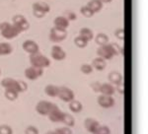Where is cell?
<instances>
[{
	"label": "cell",
	"mask_w": 148,
	"mask_h": 134,
	"mask_svg": "<svg viewBox=\"0 0 148 134\" xmlns=\"http://www.w3.org/2000/svg\"><path fill=\"white\" fill-rule=\"evenodd\" d=\"M0 34H1V36L4 39L11 40L17 37L19 34H20V32H19V30L16 28L15 25L10 24L8 22H4V23H1Z\"/></svg>",
	"instance_id": "6da1fadb"
},
{
	"label": "cell",
	"mask_w": 148,
	"mask_h": 134,
	"mask_svg": "<svg viewBox=\"0 0 148 134\" xmlns=\"http://www.w3.org/2000/svg\"><path fill=\"white\" fill-rule=\"evenodd\" d=\"M30 62L32 64V66L40 67V68L42 69L51 65V60L47 56H45L42 53H40V51L30 54Z\"/></svg>",
	"instance_id": "7a4b0ae2"
},
{
	"label": "cell",
	"mask_w": 148,
	"mask_h": 134,
	"mask_svg": "<svg viewBox=\"0 0 148 134\" xmlns=\"http://www.w3.org/2000/svg\"><path fill=\"white\" fill-rule=\"evenodd\" d=\"M67 37V32L66 30L60 28H56L53 27L51 28V32H49V40L52 42H61Z\"/></svg>",
	"instance_id": "3957f363"
},
{
	"label": "cell",
	"mask_w": 148,
	"mask_h": 134,
	"mask_svg": "<svg viewBox=\"0 0 148 134\" xmlns=\"http://www.w3.org/2000/svg\"><path fill=\"white\" fill-rule=\"evenodd\" d=\"M42 74H44V69L40 68V67L32 66V65L30 67H28V68H26V70H25L26 78L31 81L37 80V79L40 78Z\"/></svg>",
	"instance_id": "277c9868"
},
{
	"label": "cell",
	"mask_w": 148,
	"mask_h": 134,
	"mask_svg": "<svg viewBox=\"0 0 148 134\" xmlns=\"http://www.w3.org/2000/svg\"><path fill=\"white\" fill-rule=\"evenodd\" d=\"M97 54H98V56L101 57L103 59H105V60H110V59H112L114 56L113 50H112L111 44H110L101 45L97 50Z\"/></svg>",
	"instance_id": "5b68a950"
},
{
	"label": "cell",
	"mask_w": 148,
	"mask_h": 134,
	"mask_svg": "<svg viewBox=\"0 0 148 134\" xmlns=\"http://www.w3.org/2000/svg\"><path fill=\"white\" fill-rule=\"evenodd\" d=\"M52 106H53V104L49 100H40L36 106V111L40 116H47Z\"/></svg>",
	"instance_id": "8992f818"
},
{
	"label": "cell",
	"mask_w": 148,
	"mask_h": 134,
	"mask_svg": "<svg viewBox=\"0 0 148 134\" xmlns=\"http://www.w3.org/2000/svg\"><path fill=\"white\" fill-rule=\"evenodd\" d=\"M57 97L59 98L61 100L66 103H69L70 100H74V92L71 89H69L67 87H59L58 95Z\"/></svg>",
	"instance_id": "52a82bcc"
},
{
	"label": "cell",
	"mask_w": 148,
	"mask_h": 134,
	"mask_svg": "<svg viewBox=\"0 0 148 134\" xmlns=\"http://www.w3.org/2000/svg\"><path fill=\"white\" fill-rule=\"evenodd\" d=\"M47 116H49V118L51 119V121H52V122H60L63 116V111H61L59 109V107L53 104L51 109L47 113Z\"/></svg>",
	"instance_id": "ba28073f"
},
{
	"label": "cell",
	"mask_w": 148,
	"mask_h": 134,
	"mask_svg": "<svg viewBox=\"0 0 148 134\" xmlns=\"http://www.w3.org/2000/svg\"><path fill=\"white\" fill-rule=\"evenodd\" d=\"M98 104H99L100 107H104V109H109V107H112L114 105V100L112 96L101 95L98 97Z\"/></svg>",
	"instance_id": "9c48e42d"
},
{
	"label": "cell",
	"mask_w": 148,
	"mask_h": 134,
	"mask_svg": "<svg viewBox=\"0 0 148 134\" xmlns=\"http://www.w3.org/2000/svg\"><path fill=\"white\" fill-rule=\"evenodd\" d=\"M51 54L52 58L57 61L63 60V59L66 57V52L64 51L62 47L59 46V45H53V46L51 47Z\"/></svg>",
	"instance_id": "30bf717a"
},
{
	"label": "cell",
	"mask_w": 148,
	"mask_h": 134,
	"mask_svg": "<svg viewBox=\"0 0 148 134\" xmlns=\"http://www.w3.org/2000/svg\"><path fill=\"white\" fill-rule=\"evenodd\" d=\"M23 49L25 50L26 52H28L29 54H33V53H36V52L39 51V44L35 42V40H25L23 42Z\"/></svg>",
	"instance_id": "8fae6325"
},
{
	"label": "cell",
	"mask_w": 148,
	"mask_h": 134,
	"mask_svg": "<svg viewBox=\"0 0 148 134\" xmlns=\"http://www.w3.org/2000/svg\"><path fill=\"white\" fill-rule=\"evenodd\" d=\"M1 85L5 89H12L15 90L16 92L19 93L18 91V80H15L13 78H4L1 81Z\"/></svg>",
	"instance_id": "7c38bea8"
},
{
	"label": "cell",
	"mask_w": 148,
	"mask_h": 134,
	"mask_svg": "<svg viewBox=\"0 0 148 134\" xmlns=\"http://www.w3.org/2000/svg\"><path fill=\"white\" fill-rule=\"evenodd\" d=\"M84 126H85V128L87 129V131H89L90 133L94 134L95 131L97 130V128L100 126V123L98 122L96 119L89 117V118H87L84 121Z\"/></svg>",
	"instance_id": "4fadbf2b"
},
{
	"label": "cell",
	"mask_w": 148,
	"mask_h": 134,
	"mask_svg": "<svg viewBox=\"0 0 148 134\" xmlns=\"http://www.w3.org/2000/svg\"><path fill=\"white\" fill-rule=\"evenodd\" d=\"M53 24H54V27L66 30L69 27V20L64 16H58L54 19Z\"/></svg>",
	"instance_id": "5bb4252c"
},
{
	"label": "cell",
	"mask_w": 148,
	"mask_h": 134,
	"mask_svg": "<svg viewBox=\"0 0 148 134\" xmlns=\"http://www.w3.org/2000/svg\"><path fill=\"white\" fill-rule=\"evenodd\" d=\"M108 78H109L110 83L114 84V85H119V84L123 83V75H121V73L119 72V71H112V72L109 74Z\"/></svg>",
	"instance_id": "9a60e30c"
},
{
	"label": "cell",
	"mask_w": 148,
	"mask_h": 134,
	"mask_svg": "<svg viewBox=\"0 0 148 134\" xmlns=\"http://www.w3.org/2000/svg\"><path fill=\"white\" fill-rule=\"evenodd\" d=\"M114 91V87L113 84L111 83H104L101 84V88H100V93H102V95H108V96H113Z\"/></svg>",
	"instance_id": "2e32d148"
},
{
	"label": "cell",
	"mask_w": 148,
	"mask_h": 134,
	"mask_svg": "<svg viewBox=\"0 0 148 134\" xmlns=\"http://www.w3.org/2000/svg\"><path fill=\"white\" fill-rule=\"evenodd\" d=\"M107 66V63H106V60L105 59L101 58V57H96V58L93 59L92 61V67L94 69H96L98 71H102L106 68Z\"/></svg>",
	"instance_id": "e0dca14e"
},
{
	"label": "cell",
	"mask_w": 148,
	"mask_h": 134,
	"mask_svg": "<svg viewBox=\"0 0 148 134\" xmlns=\"http://www.w3.org/2000/svg\"><path fill=\"white\" fill-rule=\"evenodd\" d=\"M33 9H35V10H40L42 12H44L45 14L49 13V11H51V7H49V4L47 3V2H35L34 4H33Z\"/></svg>",
	"instance_id": "ac0fdd59"
},
{
	"label": "cell",
	"mask_w": 148,
	"mask_h": 134,
	"mask_svg": "<svg viewBox=\"0 0 148 134\" xmlns=\"http://www.w3.org/2000/svg\"><path fill=\"white\" fill-rule=\"evenodd\" d=\"M79 36L81 38H83L84 40H86L87 42H90L94 39V34L93 31L89 28H82L79 32Z\"/></svg>",
	"instance_id": "d6986e66"
},
{
	"label": "cell",
	"mask_w": 148,
	"mask_h": 134,
	"mask_svg": "<svg viewBox=\"0 0 148 134\" xmlns=\"http://www.w3.org/2000/svg\"><path fill=\"white\" fill-rule=\"evenodd\" d=\"M58 91H59V87H57L56 85H52V84H49V85H47L46 88H45V93L49 96V97H57L58 95Z\"/></svg>",
	"instance_id": "ffe728a7"
},
{
	"label": "cell",
	"mask_w": 148,
	"mask_h": 134,
	"mask_svg": "<svg viewBox=\"0 0 148 134\" xmlns=\"http://www.w3.org/2000/svg\"><path fill=\"white\" fill-rule=\"evenodd\" d=\"M87 6L89 7L94 13H97V12H100L102 10L103 3L100 0H90V1L88 2Z\"/></svg>",
	"instance_id": "44dd1931"
},
{
	"label": "cell",
	"mask_w": 148,
	"mask_h": 134,
	"mask_svg": "<svg viewBox=\"0 0 148 134\" xmlns=\"http://www.w3.org/2000/svg\"><path fill=\"white\" fill-rule=\"evenodd\" d=\"M83 106L82 104L79 102V100H72L69 102V109L71 111L74 112V113H78L82 111Z\"/></svg>",
	"instance_id": "7402d4cb"
},
{
	"label": "cell",
	"mask_w": 148,
	"mask_h": 134,
	"mask_svg": "<svg viewBox=\"0 0 148 134\" xmlns=\"http://www.w3.org/2000/svg\"><path fill=\"white\" fill-rule=\"evenodd\" d=\"M95 42H96V44H99L100 46H101V45H105V44H109V37L104 33H99L96 37H95Z\"/></svg>",
	"instance_id": "603a6c76"
},
{
	"label": "cell",
	"mask_w": 148,
	"mask_h": 134,
	"mask_svg": "<svg viewBox=\"0 0 148 134\" xmlns=\"http://www.w3.org/2000/svg\"><path fill=\"white\" fill-rule=\"evenodd\" d=\"M12 49L11 44H8V42H0V56L1 55H8L12 52Z\"/></svg>",
	"instance_id": "cb8c5ba5"
},
{
	"label": "cell",
	"mask_w": 148,
	"mask_h": 134,
	"mask_svg": "<svg viewBox=\"0 0 148 134\" xmlns=\"http://www.w3.org/2000/svg\"><path fill=\"white\" fill-rule=\"evenodd\" d=\"M61 121L65 124L66 126H69V127H72V126L75 124V119L74 117L69 113H66V112H63V116Z\"/></svg>",
	"instance_id": "d4e9b609"
},
{
	"label": "cell",
	"mask_w": 148,
	"mask_h": 134,
	"mask_svg": "<svg viewBox=\"0 0 148 134\" xmlns=\"http://www.w3.org/2000/svg\"><path fill=\"white\" fill-rule=\"evenodd\" d=\"M18 95H19L18 92H16L15 90H12V89H5V93H4V96H5L6 99H8L9 100H17Z\"/></svg>",
	"instance_id": "484cf974"
},
{
	"label": "cell",
	"mask_w": 148,
	"mask_h": 134,
	"mask_svg": "<svg viewBox=\"0 0 148 134\" xmlns=\"http://www.w3.org/2000/svg\"><path fill=\"white\" fill-rule=\"evenodd\" d=\"M74 44H75L77 47H79V49H85L88 44V42L83 39V38H81L80 36H78V37H76L74 39Z\"/></svg>",
	"instance_id": "4316f807"
},
{
	"label": "cell",
	"mask_w": 148,
	"mask_h": 134,
	"mask_svg": "<svg viewBox=\"0 0 148 134\" xmlns=\"http://www.w3.org/2000/svg\"><path fill=\"white\" fill-rule=\"evenodd\" d=\"M80 12H81V14H82L83 16L86 17V18H91V17L94 16V14H95L94 12H93L87 5L81 7V8H80Z\"/></svg>",
	"instance_id": "83f0119b"
},
{
	"label": "cell",
	"mask_w": 148,
	"mask_h": 134,
	"mask_svg": "<svg viewBox=\"0 0 148 134\" xmlns=\"http://www.w3.org/2000/svg\"><path fill=\"white\" fill-rule=\"evenodd\" d=\"M80 71L83 74H85V75H89V74H91L93 72V67H92L91 64L84 63V64H82V65H81Z\"/></svg>",
	"instance_id": "f1b7e54d"
},
{
	"label": "cell",
	"mask_w": 148,
	"mask_h": 134,
	"mask_svg": "<svg viewBox=\"0 0 148 134\" xmlns=\"http://www.w3.org/2000/svg\"><path fill=\"white\" fill-rule=\"evenodd\" d=\"M110 44H111L112 50L114 52V55H121V54H123V47L121 45H119L118 44H114V42Z\"/></svg>",
	"instance_id": "f546056e"
},
{
	"label": "cell",
	"mask_w": 148,
	"mask_h": 134,
	"mask_svg": "<svg viewBox=\"0 0 148 134\" xmlns=\"http://www.w3.org/2000/svg\"><path fill=\"white\" fill-rule=\"evenodd\" d=\"M16 28L19 30V32L22 33V32H25V31H27L29 28H30V24H29V22L27 20L24 21V22L18 24V25H15Z\"/></svg>",
	"instance_id": "4dcf8cb0"
},
{
	"label": "cell",
	"mask_w": 148,
	"mask_h": 134,
	"mask_svg": "<svg viewBox=\"0 0 148 134\" xmlns=\"http://www.w3.org/2000/svg\"><path fill=\"white\" fill-rule=\"evenodd\" d=\"M94 134H111V130L108 126L106 125H100L99 127L97 128V130L95 131Z\"/></svg>",
	"instance_id": "1f68e13d"
},
{
	"label": "cell",
	"mask_w": 148,
	"mask_h": 134,
	"mask_svg": "<svg viewBox=\"0 0 148 134\" xmlns=\"http://www.w3.org/2000/svg\"><path fill=\"white\" fill-rule=\"evenodd\" d=\"M13 130L9 125L7 124H3V125H0V134H12Z\"/></svg>",
	"instance_id": "d6a6232c"
},
{
	"label": "cell",
	"mask_w": 148,
	"mask_h": 134,
	"mask_svg": "<svg viewBox=\"0 0 148 134\" xmlns=\"http://www.w3.org/2000/svg\"><path fill=\"white\" fill-rule=\"evenodd\" d=\"M27 19L25 18L23 15H15L12 18V22H13V25H18V24L24 22V21H26Z\"/></svg>",
	"instance_id": "836d02e7"
},
{
	"label": "cell",
	"mask_w": 148,
	"mask_h": 134,
	"mask_svg": "<svg viewBox=\"0 0 148 134\" xmlns=\"http://www.w3.org/2000/svg\"><path fill=\"white\" fill-rule=\"evenodd\" d=\"M28 88V85L25 81H21V80H18V91L19 93H23L27 90Z\"/></svg>",
	"instance_id": "e575fe53"
},
{
	"label": "cell",
	"mask_w": 148,
	"mask_h": 134,
	"mask_svg": "<svg viewBox=\"0 0 148 134\" xmlns=\"http://www.w3.org/2000/svg\"><path fill=\"white\" fill-rule=\"evenodd\" d=\"M56 132L57 134H72V130L69 127H59L56 129Z\"/></svg>",
	"instance_id": "d590c367"
},
{
	"label": "cell",
	"mask_w": 148,
	"mask_h": 134,
	"mask_svg": "<svg viewBox=\"0 0 148 134\" xmlns=\"http://www.w3.org/2000/svg\"><path fill=\"white\" fill-rule=\"evenodd\" d=\"M25 134H39V130L36 126L30 125L25 129Z\"/></svg>",
	"instance_id": "8d00e7d4"
},
{
	"label": "cell",
	"mask_w": 148,
	"mask_h": 134,
	"mask_svg": "<svg viewBox=\"0 0 148 134\" xmlns=\"http://www.w3.org/2000/svg\"><path fill=\"white\" fill-rule=\"evenodd\" d=\"M114 36H116L119 40H123L125 39V31H123V29H118V30L116 31V33H114Z\"/></svg>",
	"instance_id": "74e56055"
},
{
	"label": "cell",
	"mask_w": 148,
	"mask_h": 134,
	"mask_svg": "<svg viewBox=\"0 0 148 134\" xmlns=\"http://www.w3.org/2000/svg\"><path fill=\"white\" fill-rule=\"evenodd\" d=\"M100 88H101V83L100 82H94L92 84V90L94 91L95 93H99Z\"/></svg>",
	"instance_id": "f35d334b"
},
{
	"label": "cell",
	"mask_w": 148,
	"mask_h": 134,
	"mask_svg": "<svg viewBox=\"0 0 148 134\" xmlns=\"http://www.w3.org/2000/svg\"><path fill=\"white\" fill-rule=\"evenodd\" d=\"M33 14H34V16L37 17V18H42V17L46 15L44 12H42L40 10H35V9H33Z\"/></svg>",
	"instance_id": "ab89813d"
},
{
	"label": "cell",
	"mask_w": 148,
	"mask_h": 134,
	"mask_svg": "<svg viewBox=\"0 0 148 134\" xmlns=\"http://www.w3.org/2000/svg\"><path fill=\"white\" fill-rule=\"evenodd\" d=\"M64 17H66L69 21H73L76 19V15L73 13V12H67V13H66V16H64Z\"/></svg>",
	"instance_id": "60d3db41"
},
{
	"label": "cell",
	"mask_w": 148,
	"mask_h": 134,
	"mask_svg": "<svg viewBox=\"0 0 148 134\" xmlns=\"http://www.w3.org/2000/svg\"><path fill=\"white\" fill-rule=\"evenodd\" d=\"M116 90H118L119 92L121 93V94H123V85H121V84H119V85H116Z\"/></svg>",
	"instance_id": "b9f144b4"
},
{
	"label": "cell",
	"mask_w": 148,
	"mask_h": 134,
	"mask_svg": "<svg viewBox=\"0 0 148 134\" xmlns=\"http://www.w3.org/2000/svg\"><path fill=\"white\" fill-rule=\"evenodd\" d=\"M100 1L102 3H110V2H112V0H100Z\"/></svg>",
	"instance_id": "7bdbcfd3"
},
{
	"label": "cell",
	"mask_w": 148,
	"mask_h": 134,
	"mask_svg": "<svg viewBox=\"0 0 148 134\" xmlns=\"http://www.w3.org/2000/svg\"><path fill=\"white\" fill-rule=\"evenodd\" d=\"M46 134H57V133L56 132V130H54V131H47Z\"/></svg>",
	"instance_id": "ee69618b"
},
{
	"label": "cell",
	"mask_w": 148,
	"mask_h": 134,
	"mask_svg": "<svg viewBox=\"0 0 148 134\" xmlns=\"http://www.w3.org/2000/svg\"><path fill=\"white\" fill-rule=\"evenodd\" d=\"M0 29H1V23H0Z\"/></svg>",
	"instance_id": "f6af8a7d"
},
{
	"label": "cell",
	"mask_w": 148,
	"mask_h": 134,
	"mask_svg": "<svg viewBox=\"0 0 148 134\" xmlns=\"http://www.w3.org/2000/svg\"><path fill=\"white\" fill-rule=\"evenodd\" d=\"M0 74H1V69H0Z\"/></svg>",
	"instance_id": "bcb514c9"
}]
</instances>
